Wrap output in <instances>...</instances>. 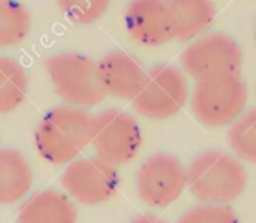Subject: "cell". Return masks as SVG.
<instances>
[{
	"label": "cell",
	"mask_w": 256,
	"mask_h": 223,
	"mask_svg": "<svg viewBox=\"0 0 256 223\" xmlns=\"http://www.w3.org/2000/svg\"><path fill=\"white\" fill-rule=\"evenodd\" d=\"M188 187L187 168L172 154L157 152L139 169L136 190L150 206L164 208L172 205Z\"/></svg>",
	"instance_id": "obj_8"
},
{
	"label": "cell",
	"mask_w": 256,
	"mask_h": 223,
	"mask_svg": "<svg viewBox=\"0 0 256 223\" xmlns=\"http://www.w3.org/2000/svg\"><path fill=\"white\" fill-rule=\"evenodd\" d=\"M230 150L238 158L256 163V108H252L232 122L228 134Z\"/></svg>",
	"instance_id": "obj_17"
},
{
	"label": "cell",
	"mask_w": 256,
	"mask_h": 223,
	"mask_svg": "<svg viewBox=\"0 0 256 223\" xmlns=\"http://www.w3.org/2000/svg\"><path fill=\"white\" fill-rule=\"evenodd\" d=\"M60 181L68 194L84 205L108 200L120 182L116 166L98 156L72 160L65 168Z\"/></svg>",
	"instance_id": "obj_9"
},
{
	"label": "cell",
	"mask_w": 256,
	"mask_h": 223,
	"mask_svg": "<svg viewBox=\"0 0 256 223\" xmlns=\"http://www.w3.org/2000/svg\"><path fill=\"white\" fill-rule=\"evenodd\" d=\"M112 0H58L65 17L76 24H92L108 10Z\"/></svg>",
	"instance_id": "obj_18"
},
{
	"label": "cell",
	"mask_w": 256,
	"mask_h": 223,
	"mask_svg": "<svg viewBox=\"0 0 256 223\" xmlns=\"http://www.w3.org/2000/svg\"><path fill=\"white\" fill-rule=\"evenodd\" d=\"M96 72L106 95L133 100L142 89L148 71L133 56L124 52H110L96 62Z\"/></svg>",
	"instance_id": "obj_11"
},
{
	"label": "cell",
	"mask_w": 256,
	"mask_h": 223,
	"mask_svg": "<svg viewBox=\"0 0 256 223\" xmlns=\"http://www.w3.org/2000/svg\"><path fill=\"white\" fill-rule=\"evenodd\" d=\"M174 36L180 41H193L205 32L216 17L212 0H168Z\"/></svg>",
	"instance_id": "obj_13"
},
{
	"label": "cell",
	"mask_w": 256,
	"mask_h": 223,
	"mask_svg": "<svg viewBox=\"0 0 256 223\" xmlns=\"http://www.w3.org/2000/svg\"><path fill=\"white\" fill-rule=\"evenodd\" d=\"M125 28L134 41L148 47L175 38L168 0H132L125 11Z\"/></svg>",
	"instance_id": "obj_10"
},
{
	"label": "cell",
	"mask_w": 256,
	"mask_h": 223,
	"mask_svg": "<svg viewBox=\"0 0 256 223\" xmlns=\"http://www.w3.org/2000/svg\"><path fill=\"white\" fill-rule=\"evenodd\" d=\"M254 34H256V29H254Z\"/></svg>",
	"instance_id": "obj_21"
},
{
	"label": "cell",
	"mask_w": 256,
	"mask_h": 223,
	"mask_svg": "<svg viewBox=\"0 0 256 223\" xmlns=\"http://www.w3.org/2000/svg\"><path fill=\"white\" fill-rule=\"evenodd\" d=\"M188 188L202 202L229 204L246 188L247 172L234 156L206 150L198 154L187 168Z\"/></svg>",
	"instance_id": "obj_2"
},
{
	"label": "cell",
	"mask_w": 256,
	"mask_h": 223,
	"mask_svg": "<svg viewBox=\"0 0 256 223\" xmlns=\"http://www.w3.org/2000/svg\"><path fill=\"white\" fill-rule=\"evenodd\" d=\"M90 144L98 157L120 166L138 156L142 132L133 115L119 108H107L94 116Z\"/></svg>",
	"instance_id": "obj_6"
},
{
	"label": "cell",
	"mask_w": 256,
	"mask_h": 223,
	"mask_svg": "<svg viewBox=\"0 0 256 223\" xmlns=\"http://www.w3.org/2000/svg\"><path fill=\"white\" fill-rule=\"evenodd\" d=\"M48 77L56 94L70 106L88 108L101 102L106 96L102 90L96 62L80 53H60L46 62Z\"/></svg>",
	"instance_id": "obj_3"
},
{
	"label": "cell",
	"mask_w": 256,
	"mask_h": 223,
	"mask_svg": "<svg viewBox=\"0 0 256 223\" xmlns=\"http://www.w3.org/2000/svg\"><path fill=\"white\" fill-rule=\"evenodd\" d=\"M176 223H240V220L228 204L204 202L186 211Z\"/></svg>",
	"instance_id": "obj_19"
},
{
	"label": "cell",
	"mask_w": 256,
	"mask_h": 223,
	"mask_svg": "<svg viewBox=\"0 0 256 223\" xmlns=\"http://www.w3.org/2000/svg\"><path fill=\"white\" fill-rule=\"evenodd\" d=\"M132 223H166L163 218L160 217H156V216H150V214H145V216H140L138 218H134Z\"/></svg>",
	"instance_id": "obj_20"
},
{
	"label": "cell",
	"mask_w": 256,
	"mask_h": 223,
	"mask_svg": "<svg viewBox=\"0 0 256 223\" xmlns=\"http://www.w3.org/2000/svg\"><path fill=\"white\" fill-rule=\"evenodd\" d=\"M188 98L186 76L175 66L160 64L146 72L145 83L133 98L139 115L150 120H166L184 107Z\"/></svg>",
	"instance_id": "obj_7"
},
{
	"label": "cell",
	"mask_w": 256,
	"mask_h": 223,
	"mask_svg": "<svg viewBox=\"0 0 256 223\" xmlns=\"http://www.w3.org/2000/svg\"><path fill=\"white\" fill-rule=\"evenodd\" d=\"M32 28L28 10L16 0H0V47L20 44Z\"/></svg>",
	"instance_id": "obj_16"
},
{
	"label": "cell",
	"mask_w": 256,
	"mask_h": 223,
	"mask_svg": "<svg viewBox=\"0 0 256 223\" xmlns=\"http://www.w3.org/2000/svg\"><path fill=\"white\" fill-rule=\"evenodd\" d=\"M247 86L240 76L196 82L192 108L206 127H223L235 122L246 108Z\"/></svg>",
	"instance_id": "obj_4"
},
{
	"label": "cell",
	"mask_w": 256,
	"mask_h": 223,
	"mask_svg": "<svg viewBox=\"0 0 256 223\" xmlns=\"http://www.w3.org/2000/svg\"><path fill=\"white\" fill-rule=\"evenodd\" d=\"M34 174L24 156L16 150H0V204L20 200L32 187Z\"/></svg>",
	"instance_id": "obj_14"
},
{
	"label": "cell",
	"mask_w": 256,
	"mask_h": 223,
	"mask_svg": "<svg viewBox=\"0 0 256 223\" xmlns=\"http://www.w3.org/2000/svg\"><path fill=\"white\" fill-rule=\"evenodd\" d=\"M182 70L196 82L240 76L242 52L228 35L208 34L194 38L181 54Z\"/></svg>",
	"instance_id": "obj_5"
},
{
	"label": "cell",
	"mask_w": 256,
	"mask_h": 223,
	"mask_svg": "<svg viewBox=\"0 0 256 223\" xmlns=\"http://www.w3.org/2000/svg\"><path fill=\"white\" fill-rule=\"evenodd\" d=\"M28 74L12 58H0V114L16 110L28 94Z\"/></svg>",
	"instance_id": "obj_15"
},
{
	"label": "cell",
	"mask_w": 256,
	"mask_h": 223,
	"mask_svg": "<svg viewBox=\"0 0 256 223\" xmlns=\"http://www.w3.org/2000/svg\"><path fill=\"white\" fill-rule=\"evenodd\" d=\"M77 211L68 196L56 190L35 193L20 210L17 223H76Z\"/></svg>",
	"instance_id": "obj_12"
},
{
	"label": "cell",
	"mask_w": 256,
	"mask_h": 223,
	"mask_svg": "<svg viewBox=\"0 0 256 223\" xmlns=\"http://www.w3.org/2000/svg\"><path fill=\"white\" fill-rule=\"evenodd\" d=\"M94 116L82 107L58 106L41 120L35 132L38 154L48 163L65 164L92 142Z\"/></svg>",
	"instance_id": "obj_1"
}]
</instances>
